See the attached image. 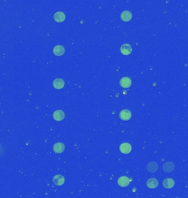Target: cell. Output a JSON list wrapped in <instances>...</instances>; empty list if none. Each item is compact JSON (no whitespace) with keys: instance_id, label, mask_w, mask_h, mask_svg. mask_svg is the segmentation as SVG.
I'll list each match as a JSON object with an SVG mask.
<instances>
[{"instance_id":"cell-10","label":"cell","mask_w":188,"mask_h":198,"mask_svg":"<svg viewBox=\"0 0 188 198\" xmlns=\"http://www.w3.org/2000/svg\"><path fill=\"white\" fill-rule=\"evenodd\" d=\"M54 151L56 153H62L64 151L65 146L64 144L62 142L56 143L53 147Z\"/></svg>"},{"instance_id":"cell-4","label":"cell","mask_w":188,"mask_h":198,"mask_svg":"<svg viewBox=\"0 0 188 198\" xmlns=\"http://www.w3.org/2000/svg\"><path fill=\"white\" fill-rule=\"evenodd\" d=\"M53 182L56 186H62L64 183V178L61 174L56 175L53 178Z\"/></svg>"},{"instance_id":"cell-7","label":"cell","mask_w":188,"mask_h":198,"mask_svg":"<svg viewBox=\"0 0 188 198\" xmlns=\"http://www.w3.org/2000/svg\"><path fill=\"white\" fill-rule=\"evenodd\" d=\"M53 51L56 56H61L64 54L65 49L64 47L61 45H57L54 48Z\"/></svg>"},{"instance_id":"cell-6","label":"cell","mask_w":188,"mask_h":198,"mask_svg":"<svg viewBox=\"0 0 188 198\" xmlns=\"http://www.w3.org/2000/svg\"><path fill=\"white\" fill-rule=\"evenodd\" d=\"M119 117L123 121H128L132 117V113L130 111L128 110H124L121 112Z\"/></svg>"},{"instance_id":"cell-3","label":"cell","mask_w":188,"mask_h":198,"mask_svg":"<svg viewBox=\"0 0 188 198\" xmlns=\"http://www.w3.org/2000/svg\"><path fill=\"white\" fill-rule=\"evenodd\" d=\"M119 84L122 87L128 88L132 85V81L128 77H123L120 80Z\"/></svg>"},{"instance_id":"cell-13","label":"cell","mask_w":188,"mask_h":198,"mask_svg":"<svg viewBox=\"0 0 188 198\" xmlns=\"http://www.w3.org/2000/svg\"><path fill=\"white\" fill-rule=\"evenodd\" d=\"M53 85L57 89H61L64 86V81L61 78H57L54 81Z\"/></svg>"},{"instance_id":"cell-15","label":"cell","mask_w":188,"mask_h":198,"mask_svg":"<svg viewBox=\"0 0 188 198\" xmlns=\"http://www.w3.org/2000/svg\"><path fill=\"white\" fill-rule=\"evenodd\" d=\"M147 186L150 188H155L158 185V182L156 178H150L147 181L146 183Z\"/></svg>"},{"instance_id":"cell-5","label":"cell","mask_w":188,"mask_h":198,"mask_svg":"<svg viewBox=\"0 0 188 198\" xmlns=\"http://www.w3.org/2000/svg\"><path fill=\"white\" fill-rule=\"evenodd\" d=\"M118 185L121 187H126L130 183V180L126 176H122L118 180Z\"/></svg>"},{"instance_id":"cell-12","label":"cell","mask_w":188,"mask_h":198,"mask_svg":"<svg viewBox=\"0 0 188 198\" xmlns=\"http://www.w3.org/2000/svg\"><path fill=\"white\" fill-rule=\"evenodd\" d=\"M66 19V16L64 13L62 12H57L54 14V19L55 21L58 23L63 22Z\"/></svg>"},{"instance_id":"cell-11","label":"cell","mask_w":188,"mask_h":198,"mask_svg":"<svg viewBox=\"0 0 188 198\" xmlns=\"http://www.w3.org/2000/svg\"><path fill=\"white\" fill-rule=\"evenodd\" d=\"M53 116L56 121H61L65 117V114L61 110H57L54 113Z\"/></svg>"},{"instance_id":"cell-2","label":"cell","mask_w":188,"mask_h":198,"mask_svg":"<svg viewBox=\"0 0 188 198\" xmlns=\"http://www.w3.org/2000/svg\"><path fill=\"white\" fill-rule=\"evenodd\" d=\"M121 152L123 154H129L132 151V146L129 143H123L119 147Z\"/></svg>"},{"instance_id":"cell-16","label":"cell","mask_w":188,"mask_h":198,"mask_svg":"<svg viewBox=\"0 0 188 198\" xmlns=\"http://www.w3.org/2000/svg\"><path fill=\"white\" fill-rule=\"evenodd\" d=\"M163 186L166 188H172L174 186V181L172 178H167L164 180Z\"/></svg>"},{"instance_id":"cell-8","label":"cell","mask_w":188,"mask_h":198,"mask_svg":"<svg viewBox=\"0 0 188 198\" xmlns=\"http://www.w3.org/2000/svg\"><path fill=\"white\" fill-rule=\"evenodd\" d=\"M174 169V165L171 162H167L164 163L163 170L164 171L167 173H170L172 172Z\"/></svg>"},{"instance_id":"cell-9","label":"cell","mask_w":188,"mask_h":198,"mask_svg":"<svg viewBox=\"0 0 188 198\" xmlns=\"http://www.w3.org/2000/svg\"><path fill=\"white\" fill-rule=\"evenodd\" d=\"M121 18L124 22H129L132 18V14L128 11H123L121 14Z\"/></svg>"},{"instance_id":"cell-14","label":"cell","mask_w":188,"mask_h":198,"mask_svg":"<svg viewBox=\"0 0 188 198\" xmlns=\"http://www.w3.org/2000/svg\"><path fill=\"white\" fill-rule=\"evenodd\" d=\"M146 168H147V170L149 172L153 173V172H155L157 171V164L155 162H151L147 164Z\"/></svg>"},{"instance_id":"cell-1","label":"cell","mask_w":188,"mask_h":198,"mask_svg":"<svg viewBox=\"0 0 188 198\" xmlns=\"http://www.w3.org/2000/svg\"><path fill=\"white\" fill-rule=\"evenodd\" d=\"M121 52L124 55H129L132 51V48L129 44L126 43L121 45L120 48Z\"/></svg>"}]
</instances>
